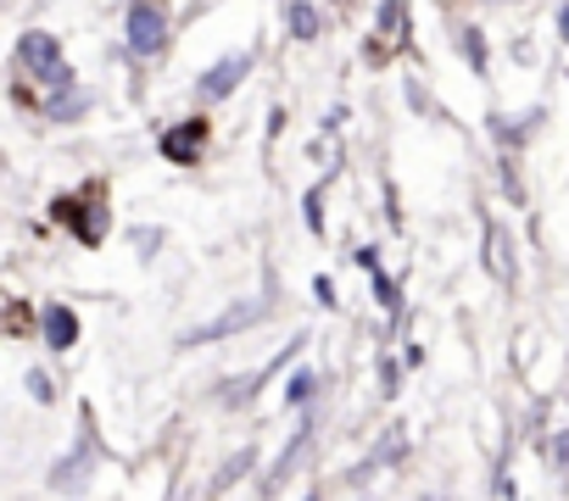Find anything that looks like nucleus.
<instances>
[{
	"instance_id": "4",
	"label": "nucleus",
	"mask_w": 569,
	"mask_h": 501,
	"mask_svg": "<svg viewBox=\"0 0 569 501\" xmlns=\"http://www.w3.org/2000/svg\"><path fill=\"white\" fill-rule=\"evenodd\" d=\"M45 340H51L57 351H68L78 340V318L68 307H45Z\"/></svg>"
},
{
	"instance_id": "13",
	"label": "nucleus",
	"mask_w": 569,
	"mask_h": 501,
	"mask_svg": "<svg viewBox=\"0 0 569 501\" xmlns=\"http://www.w3.org/2000/svg\"><path fill=\"white\" fill-rule=\"evenodd\" d=\"M307 390H313V374H296V379H291V401H302Z\"/></svg>"
},
{
	"instance_id": "11",
	"label": "nucleus",
	"mask_w": 569,
	"mask_h": 501,
	"mask_svg": "<svg viewBox=\"0 0 569 501\" xmlns=\"http://www.w3.org/2000/svg\"><path fill=\"white\" fill-rule=\"evenodd\" d=\"M379 28H386L391 39H402V7H397V0H386V12H379Z\"/></svg>"
},
{
	"instance_id": "10",
	"label": "nucleus",
	"mask_w": 569,
	"mask_h": 501,
	"mask_svg": "<svg viewBox=\"0 0 569 501\" xmlns=\"http://www.w3.org/2000/svg\"><path fill=\"white\" fill-rule=\"evenodd\" d=\"M291 34L296 39H313L318 34V12L313 7H291Z\"/></svg>"
},
{
	"instance_id": "3",
	"label": "nucleus",
	"mask_w": 569,
	"mask_h": 501,
	"mask_svg": "<svg viewBox=\"0 0 569 501\" xmlns=\"http://www.w3.org/2000/svg\"><path fill=\"white\" fill-rule=\"evenodd\" d=\"M202 139H207V123H202V118H190L184 129H173V134L162 139V150H168L173 162H196V157H202Z\"/></svg>"
},
{
	"instance_id": "5",
	"label": "nucleus",
	"mask_w": 569,
	"mask_h": 501,
	"mask_svg": "<svg viewBox=\"0 0 569 501\" xmlns=\"http://www.w3.org/2000/svg\"><path fill=\"white\" fill-rule=\"evenodd\" d=\"M241 73H246V57H223V62L202 78V95H229L234 84H241Z\"/></svg>"
},
{
	"instance_id": "1",
	"label": "nucleus",
	"mask_w": 569,
	"mask_h": 501,
	"mask_svg": "<svg viewBox=\"0 0 569 501\" xmlns=\"http://www.w3.org/2000/svg\"><path fill=\"white\" fill-rule=\"evenodd\" d=\"M263 318H268V301H263V295H246V301H234V307H223L213 323L190 329L179 345H207V340H223V334H241V329H252V323H263Z\"/></svg>"
},
{
	"instance_id": "6",
	"label": "nucleus",
	"mask_w": 569,
	"mask_h": 501,
	"mask_svg": "<svg viewBox=\"0 0 569 501\" xmlns=\"http://www.w3.org/2000/svg\"><path fill=\"white\" fill-rule=\"evenodd\" d=\"M23 62L34 68V73H45L57 62V39L51 34H23Z\"/></svg>"
},
{
	"instance_id": "14",
	"label": "nucleus",
	"mask_w": 569,
	"mask_h": 501,
	"mask_svg": "<svg viewBox=\"0 0 569 501\" xmlns=\"http://www.w3.org/2000/svg\"><path fill=\"white\" fill-rule=\"evenodd\" d=\"M558 34H564V39H569V7H564V12H558Z\"/></svg>"
},
{
	"instance_id": "9",
	"label": "nucleus",
	"mask_w": 569,
	"mask_h": 501,
	"mask_svg": "<svg viewBox=\"0 0 569 501\" xmlns=\"http://www.w3.org/2000/svg\"><path fill=\"white\" fill-rule=\"evenodd\" d=\"M492 273H497V279H513V257H508L503 229H492Z\"/></svg>"
},
{
	"instance_id": "8",
	"label": "nucleus",
	"mask_w": 569,
	"mask_h": 501,
	"mask_svg": "<svg viewBox=\"0 0 569 501\" xmlns=\"http://www.w3.org/2000/svg\"><path fill=\"white\" fill-rule=\"evenodd\" d=\"M246 468H252V451H234V457L223 463V474L213 479V490H229V485H234V479H241Z\"/></svg>"
},
{
	"instance_id": "7",
	"label": "nucleus",
	"mask_w": 569,
	"mask_h": 501,
	"mask_svg": "<svg viewBox=\"0 0 569 501\" xmlns=\"http://www.w3.org/2000/svg\"><path fill=\"white\" fill-rule=\"evenodd\" d=\"M84 107H89V100H84V95L73 89V95H57V100H51V107H45V112H51L57 123H73V118H78Z\"/></svg>"
},
{
	"instance_id": "2",
	"label": "nucleus",
	"mask_w": 569,
	"mask_h": 501,
	"mask_svg": "<svg viewBox=\"0 0 569 501\" xmlns=\"http://www.w3.org/2000/svg\"><path fill=\"white\" fill-rule=\"evenodd\" d=\"M123 34H129V50H134V57H157V50L168 45V23H162L157 7H134L129 23H123Z\"/></svg>"
},
{
	"instance_id": "12",
	"label": "nucleus",
	"mask_w": 569,
	"mask_h": 501,
	"mask_svg": "<svg viewBox=\"0 0 569 501\" xmlns=\"http://www.w3.org/2000/svg\"><path fill=\"white\" fill-rule=\"evenodd\" d=\"M28 390H34L39 401H51V379H45V374H28Z\"/></svg>"
}]
</instances>
